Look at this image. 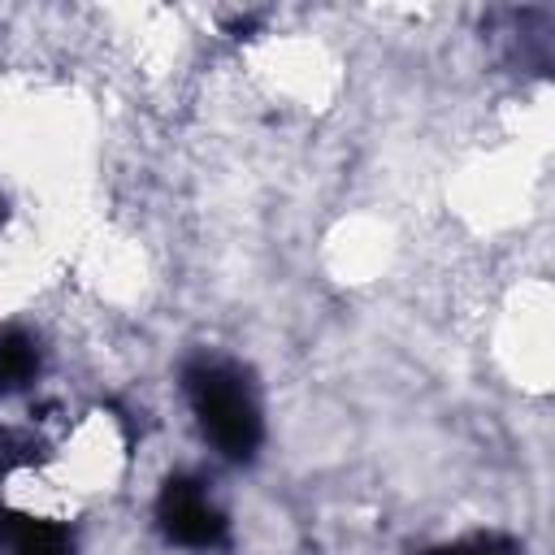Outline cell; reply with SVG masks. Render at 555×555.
Returning a JSON list of instances; mask_svg holds the SVG:
<instances>
[{
    "label": "cell",
    "mask_w": 555,
    "mask_h": 555,
    "mask_svg": "<svg viewBox=\"0 0 555 555\" xmlns=\"http://www.w3.org/2000/svg\"><path fill=\"white\" fill-rule=\"evenodd\" d=\"M182 386H186V399H191V412L204 438L234 464L256 460L264 442V421H260V403H256L247 373L234 360L195 356L182 369Z\"/></svg>",
    "instance_id": "obj_1"
},
{
    "label": "cell",
    "mask_w": 555,
    "mask_h": 555,
    "mask_svg": "<svg viewBox=\"0 0 555 555\" xmlns=\"http://www.w3.org/2000/svg\"><path fill=\"white\" fill-rule=\"evenodd\" d=\"M156 525L169 542L178 546H217L225 542V512L204 494V486L195 477H165L160 494H156Z\"/></svg>",
    "instance_id": "obj_2"
},
{
    "label": "cell",
    "mask_w": 555,
    "mask_h": 555,
    "mask_svg": "<svg viewBox=\"0 0 555 555\" xmlns=\"http://www.w3.org/2000/svg\"><path fill=\"white\" fill-rule=\"evenodd\" d=\"M0 542L13 555H74V533L56 520L0 507Z\"/></svg>",
    "instance_id": "obj_3"
},
{
    "label": "cell",
    "mask_w": 555,
    "mask_h": 555,
    "mask_svg": "<svg viewBox=\"0 0 555 555\" xmlns=\"http://www.w3.org/2000/svg\"><path fill=\"white\" fill-rule=\"evenodd\" d=\"M39 373V343L26 330H0V395L30 386Z\"/></svg>",
    "instance_id": "obj_4"
},
{
    "label": "cell",
    "mask_w": 555,
    "mask_h": 555,
    "mask_svg": "<svg viewBox=\"0 0 555 555\" xmlns=\"http://www.w3.org/2000/svg\"><path fill=\"white\" fill-rule=\"evenodd\" d=\"M425 555H520V542L507 538V533H473V538L434 546V551H425Z\"/></svg>",
    "instance_id": "obj_5"
},
{
    "label": "cell",
    "mask_w": 555,
    "mask_h": 555,
    "mask_svg": "<svg viewBox=\"0 0 555 555\" xmlns=\"http://www.w3.org/2000/svg\"><path fill=\"white\" fill-rule=\"evenodd\" d=\"M26 460H30V442L17 438V434H9V429H0V477H4L9 468L26 464Z\"/></svg>",
    "instance_id": "obj_6"
},
{
    "label": "cell",
    "mask_w": 555,
    "mask_h": 555,
    "mask_svg": "<svg viewBox=\"0 0 555 555\" xmlns=\"http://www.w3.org/2000/svg\"><path fill=\"white\" fill-rule=\"evenodd\" d=\"M4 217H9V208H4V195H0V225H4Z\"/></svg>",
    "instance_id": "obj_7"
}]
</instances>
